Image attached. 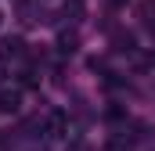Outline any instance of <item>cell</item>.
<instances>
[{"mask_svg": "<svg viewBox=\"0 0 155 151\" xmlns=\"http://www.w3.org/2000/svg\"><path fill=\"white\" fill-rule=\"evenodd\" d=\"M22 108V90H7L0 86V115H15Z\"/></svg>", "mask_w": 155, "mask_h": 151, "instance_id": "1", "label": "cell"}, {"mask_svg": "<svg viewBox=\"0 0 155 151\" xmlns=\"http://www.w3.org/2000/svg\"><path fill=\"white\" fill-rule=\"evenodd\" d=\"M47 130H51V137H65V130H69L65 112H51L47 115Z\"/></svg>", "mask_w": 155, "mask_h": 151, "instance_id": "2", "label": "cell"}, {"mask_svg": "<svg viewBox=\"0 0 155 151\" xmlns=\"http://www.w3.org/2000/svg\"><path fill=\"white\" fill-rule=\"evenodd\" d=\"M79 47V36L72 33V29H65V33H58V54H72Z\"/></svg>", "mask_w": 155, "mask_h": 151, "instance_id": "3", "label": "cell"}, {"mask_svg": "<svg viewBox=\"0 0 155 151\" xmlns=\"http://www.w3.org/2000/svg\"><path fill=\"white\" fill-rule=\"evenodd\" d=\"M112 43H116L119 54H134V50H137V40H134V33H116V36H112Z\"/></svg>", "mask_w": 155, "mask_h": 151, "instance_id": "4", "label": "cell"}, {"mask_svg": "<svg viewBox=\"0 0 155 151\" xmlns=\"http://www.w3.org/2000/svg\"><path fill=\"white\" fill-rule=\"evenodd\" d=\"M22 47H25L22 36H7V40H4V58H18V54H22Z\"/></svg>", "mask_w": 155, "mask_h": 151, "instance_id": "5", "label": "cell"}, {"mask_svg": "<svg viewBox=\"0 0 155 151\" xmlns=\"http://www.w3.org/2000/svg\"><path fill=\"white\" fill-rule=\"evenodd\" d=\"M36 83H40V79H36V72H33V69H25V72L18 76V86H25V90H33Z\"/></svg>", "mask_w": 155, "mask_h": 151, "instance_id": "6", "label": "cell"}, {"mask_svg": "<svg viewBox=\"0 0 155 151\" xmlns=\"http://www.w3.org/2000/svg\"><path fill=\"white\" fill-rule=\"evenodd\" d=\"M4 79H7V65L0 61V83H4Z\"/></svg>", "mask_w": 155, "mask_h": 151, "instance_id": "7", "label": "cell"}, {"mask_svg": "<svg viewBox=\"0 0 155 151\" xmlns=\"http://www.w3.org/2000/svg\"><path fill=\"white\" fill-rule=\"evenodd\" d=\"M123 4H130V0H112V7H123Z\"/></svg>", "mask_w": 155, "mask_h": 151, "instance_id": "8", "label": "cell"}, {"mask_svg": "<svg viewBox=\"0 0 155 151\" xmlns=\"http://www.w3.org/2000/svg\"><path fill=\"white\" fill-rule=\"evenodd\" d=\"M152 7H155V0H152Z\"/></svg>", "mask_w": 155, "mask_h": 151, "instance_id": "9", "label": "cell"}, {"mask_svg": "<svg viewBox=\"0 0 155 151\" xmlns=\"http://www.w3.org/2000/svg\"><path fill=\"white\" fill-rule=\"evenodd\" d=\"M0 22H4V18H0Z\"/></svg>", "mask_w": 155, "mask_h": 151, "instance_id": "10", "label": "cell"}]
</instances>
